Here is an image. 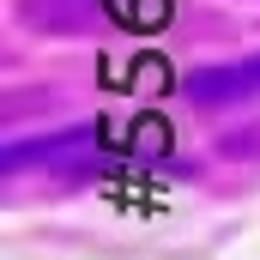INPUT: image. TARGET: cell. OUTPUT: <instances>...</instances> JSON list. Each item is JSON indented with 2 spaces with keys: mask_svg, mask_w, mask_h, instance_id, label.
I'll return each instance as SVG.
<instances>
[{
  "mask_svg": "<svg viewBox=\"0 0 260 260\" xmlns=\"http://www.w3.org/2000/svg\"><path fill=\"white\" fill-rule=\"evenodd\" d=\"M188 97L194 103H242V97H260V55H242V61L194 73L188 79Z\"/></svg>",
  "mask_w": 260,
  "mask_h": 260,
  "instance_id": "obj_1",
  "label": "cell"
}]
</instances>
